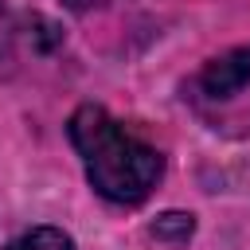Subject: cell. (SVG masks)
I'll return each instance as SVG.
<instances>
[{
  "mask_svg": "<svg viewBox=\"0 0 250 250\" xmlns=\"http://www.w3.org/2000/svg\"><path fill=\"white\" fill-rule=\"evenodd\" d=\"M66 133L74 152L82 156L90 188L109 203L137 207L152 195V188L164 176V156L94 102L70 113Z\"/></svg>",
  "mask_w": 250,
  "mask_h": 250,
  "instance_id": "6da1fadb",
  "label": "cell"
},
{
  "mask_svg": "<svg viewBox=\"0 0 250 250\" xmlns=\"http://www.w3.org/2000/svg\"><path fill=\"white\" fill-rule=\"evenodd\" d=\"M4 250H74V238L59 227H31L20 238H12Z\"/></svg>",
  "mask_w": 250,
  "mask_h": 250,
  "instance_id": "7a4b0ae2",
  "label": "cell"
},
{
  "mask_svg": "<svg viewBox=\"0 0 250 250\" xmlns=\"http://www.w3.org/2000/svg\"><path fill=\"white\" fill-rule=\"evenodd\" d=\"M191 230H195L191 215H180V211H168L152 223V238H164V242H188Z\"/></svg>",
  "mask_w": 250,
  "mask_h": 250,
  "instance_id": "3957f363",
  "label": "cell"
},
{
  "mask_svg": "<svg viewBox=\"0 0 250 250\" xmlns=\"http://www.w3.org/2000/svg\"><path fill=\"white\" fill-rule=\"evenodd\" d=\"M62 4H66L70 12H90V8H98L102 0H62Z\"/></svg>",
  "mask_w": 250,
  "mask_h": 250,
  "instance_id": "277c9868",
  "label": "cell"
}]
</instances>
